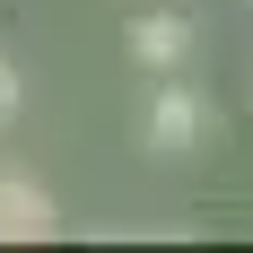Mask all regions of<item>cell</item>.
I'll list each match as a JSON object with an SVG mask.
<instances>
[{"label": "cell", "instance_id": "6da1fadb", "mask_svg": "<svg viewBox=\"0 0 253 253\" xmlns=\"http://www.w3.org/2000/svg\"><path fill=\"white\" fill-rule=\"evenodd\" d=\"M201 131H210V105L183 87V70H166V87L149 96V123H140V140H149L157 157H183V149H201Z\"/></svg>", "mask_w": 253, "mask_h": 253}, {"label": "cell", "instance_id": "7a4b0ae2", "mask_svg": "<svg viewBox=\"0 0 253 253\" xmlns=\"http://www.w3.org/2000/svg\"><path fill=\"white\" fill-rule=\"evenodd\" d=\"M131 61L140 70H183L192 61V18H175V9H157V18H131Z\"/></svg>", "mask_w": 253, "mask_h": 253}, {"label": "cell", "instance_id": "3957f363", "mask_svg": "<svg viewBox=\"0 0 253 253\" xmlns=\"http://www.w3.org/2000/svg\"><path fill=\"white\" fill-rule=\"evenodd\" d=\"M61 227V210H52L44 183H26V175H0V236H18V245H35V236Z\"/></svg>", "mask_w": 253, "mask_h": 253}, {"label": "cell", "instance_id": "277c9868", "mask_svg": "<svg viewBox=\"0 0 253 253\" xmlns=\"http://www.w3.org/2000/svg\"><path fill=\"white\" fill-rule=\"evenodd\" d=\"M18 114V79H9V61H0V123Z\"/></svg>", "mask_w": 253, "mask_h": 253}]
</instances>
